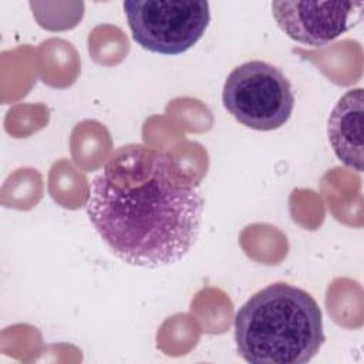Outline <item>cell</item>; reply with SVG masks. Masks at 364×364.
Returning a JSON list of instances; mask_svg holds the SVG:
<instances>
[{
    "instance_id": "obj_1",
    "label": "cell",
    "mask_w": 364,
    "mask_h": 364,
    "mask_svg": "<svg viewBox=\"0 0 364 364\" xmlns=\"http://www.w3.org/2000/svg\"><path fill=\"white\" fill-rule=\"evenodd\" d=\"M203 198L181 181L165 154L128 145L92 179L87 202L91 225L125 263L162 267L195 246Z\"/></svg>"
},
{
    "instance_id": "obj_2",
    "label": "cell",
    "mask_w": 364,
    "mask_h": 364,
    "mask_svg": "<svg viewBox=\"0 0 364 364\" xmlns=\"http://www.w3.org/2000/svg\"><path fill=\"white\" fill-rule=\"evenodd\" d=\"M324 341L318 303L287 283L259 290L235 316L237 353L252 364H304Z\"/></svg>"
},
{
    "instance_id": "obj_3",
    "label": "cell",
    "mask_w": 364,
    "mask_h": 364,
    "mask_svg": "<svg viewBox=\"0 0 364 364\" xmlns=\"http://www.w3.org/2000/svg\"><path fill=\"white\" fill-rule=\"evenodd\" d=\"M222 101L242 125L256 131H273L284 125L294 108L289 78L274 65L252 60L230 71Z\"/></svg>"
},
{
    "instance_id": "obj_4",
    "label": "cell",
    "mask_w": 364,
    "mask_h": 364,
    "mask_svg": "<svg viewBox=\"0 0 364 364\" xmlns=\"http://www.w3.org/2000/svg\"><path fill=\"white\" fill-rule=\"evenodd\" d=\"M122 6L132 38L142 48L164 55L192 48L210 23L205 0H127Z\"/></svg>"
},
{
    "instance_id": "obj_5",
    "label": "cell",
    "mask_w": 364,
    "mask_h": 364,
    "mask_svg": "<svg viewBox=\"0 0 364 364\" xmlns=\"http://www.w3.org/2000/svg\"><path fill=\"white\" fill-rule=\"evenodd\" d=\"M363 1H273L272 14L291 40L320 47L363 20Z\"/></svg>"
},
{
    "instance_id": "obj_6",
    "label": "cell",
    "mask_w": 364,
    "mask_h": 364,
    "mask_svg": "<svg viewBox=\"0 0 364 364\" xmlns=\"http://www.w3.org/2000/svg\"><path fill=\"white\" fill-rule=\"evenodd\" d=\"M363 88L348 90L333 108L328 118V141L347 168L363 171Z\"/></svg>"
}]
</instances>
